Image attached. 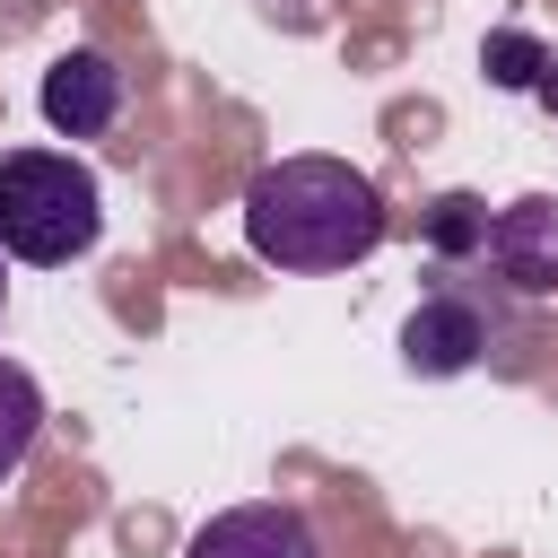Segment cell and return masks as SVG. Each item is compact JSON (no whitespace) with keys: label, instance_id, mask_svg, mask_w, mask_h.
<instances>
[{"label":"cell","instance_id":"cell-5","mask_svg":"<svg viewBox=\"0 0 558 558\" xmlns=\"http://www.w3.org/2000/svg\"><path fill=\"white\" fill-rule=\"evenodd\" d=\"M122 61L113 52H96V44H70L52 70H44V122L61 131V140H105L113 122H122Z\"/></svg>","mask_w":558,"mask_h":558},{"label":"cell","instance_id":"cell-4","mask_svg":"<svg viewBox=\"0 0 558 558\" xmlns=\"http://www.w3.org/2000/svg\"><path fill=\"white\" fill-rule=\"evenodd\" d=\"M488 288L497 296H558V192H523L488 218Z\"/></svg>","mask_w":558,"mask_h":558},{"label":"cell","instance_id":"cell-3","mask_svg":"<svg viewBox=\"0 0 558 558\" xmlns=\"http://www.w3.org/2000/svg\"><path fill=\"white\" fill-rule=\"evenodd\" d=\"M497 331H506L497 296L480 279H462V270H436V288L401 314V366L427 375V384H453V375H471L497 349Z\"/></svg>","mask_w":558,"mask_h":558},{"label":"cell","instance_id":"cell-7","mask_svg":"<svg viewBox=\"0 0 558 558\" xmlns=\"http://www.w3.org/2000/svg\"><path fill=\"white\" fill-rule=\"evenodd\" d=\"M488 218H497V209H488L480 192H436L427 218H418L427 262H436V270H471V262L488 270Z\"/></svg>","mask_w":558,"mask_h":558},{"label":"cell","instance_id":"cell-11","mask_svg":"<svg viewBox=\"0 0 558 558\" xmlns=\"http://www.w3.org/2000/svg\"><path fill=\"white\" fill-rule=\"evenodd\" d=\"M0 296H9V253H0Z\"/></svg>","mask_w":558,"mask_h":558},{"label":"cell","instance_id":"cell-10","mask_svg":"<svg viewBox=\"0 0 558 558\" xmlns=\"http://www.w3.org/2000/svg\"><path fill=\"white\" fill-rule=\"evenodd\" d=\"M532 105L558 113V44H549V61H541V78H532Z\"/></svg>","mask_w":558,"mask_h":558},{"label":"cell","instance_id":"cell-6","mask_svg":"<svg viewBox=\"0 0 558 558\" xmlns=\"http://www.w3.org/2000/svg\"><path fill=\"white\" fill-rule=\"evenodd\" d=\"M183 558H323V532H314L296 506H279V497H253V506H227V514H209V523L183 541Z\"/></svg>","mask_w":558,"mask_h":558},{"label":"cell","instance_id":"cell-9","mask_svg":"<svg viewBox=\"0 0 558 558\" xmlns=\"http://www.w3.org/2000/svg\"><path fill=\"white\" fill-rule=\"evenodd\" d=\"M541 61H549V44H541L532 26H488V44H480V70H488V87H506V96H532Z\"/></svg>","mask_w":558,"mask_h":558},{"label":"cell","instance_id":"cell-2","mask_svg":"<svg viewBox=\"0 0 558 558\" xmlns=\"http://www.w3.org/2000/svg\"><path fill=\"white\" fill-rule=\"evenodd\" d=\"M105 235V183L70 148H9L0 157V253L26 270H61L96 253Z\"/></svg>","mask_w":558,"mask_h":558},{"label":"cell","instance_id":"cell-1","mask_svg":"<svg viewBox=\"0 0 558 558\" xmlns=\"http://www.w3.org/2000/svg\"><path fill=\"white\" fill-rule=\"evenodd\" d=\"M392 235V209L375 192V174H357L349 157H279L244 183V244L270 270H357L375 244Z\"/></svg>","mask_w":558,"mask_h":558},{"label":"cell","instance_id":"cell-8","mask_svg":"<svg viewBox=\"0 0 558 558\" xmlns=\"http://www.w3.org/2000/svg\"><path fill=\"white\" fill-rule=\"evenodd\" d=\"M35 436H44V384H35L17 357H0V488L26 471Z\"/></svg>","mask_w":558,"mask_h":558}]
</instances>
